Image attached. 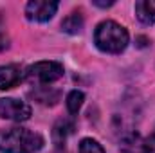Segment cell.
<instances>
[{
  "mask_svg": "<svg viewBox=\"0 0 155 153\" xmlns=\"http://www.w3.org/2000/svg\"><path fill=\"white\" fill-rule=\"evenodd\" d=\"M43 146V137L27 128L13 126L0 130L2 153H38Z\"/></svg>",
  "mask_w": 155,
  "mask_h": 153,
  "instance_id": "6da1fadb",
  "label": "cell"
},
{
  "mask_svg": "<svg viewBox=\"0 0 155 153\" xmlns=\"http://www.w3.org/2000/svg\"><path fill=\"white\" fill-rule=\"evenodd\" d=\"M128 31L119 25L117 22L112 20H107V22H101L97 27H96V33H94V41L97 45L99 50L103 52H110V54H119L126 49L128 45Z\"/></svg>",
  "mask_w": 155,
  "mask_h": 153,
  "instance_id": "7a4b0ae2",
  "label": "cell"
},
{
  "mask_svg": "<svg viewBox=\"0 0 155 153\" xmlns=\"http://www.w3.org/2000/svg\"><path fill=\"white\" fill-rule=\"evenodd\" d=\"M25 76L27 79L36 81L40 85H49L63 77V65L58 61H38L27 69Z\"/></svg>",
  "mask_w": 155,
  "mask_h": 153,
  "instance_id": "3957f363",
  "label": "cell"
},
{
  "mask_svg": "<svg viewBox=\"0 0 155 153\" xmlns=\"http://www.w3.org/2000/svg\"><path fill=\"white\" fill-rule=\"evenodd\" d=\"M0 117L9 121H27L31 117V106L24 101L13 99V97H2L0 99Z\"/></svg>",
  "mask_w": 155,
  "mask_h": 153,
  "instance_id": "277c9868",
  "label": "cell"
},
{
  "mask_svg": "<svg viewBox=\"0 0 155 153\" xmlns=\"http://www.w3.org/2000/svg\"><path fill=\"white\" fill-rule=\"evenodd\" d=\"M58 11V2L49 0H33L25 5V16L33 22H47Z\"/></svg>",
  "mask_w": 155,
  "mask_h": 153,
  "instance_id": "5b68a950",
  "label": "cell"
},
{
  "mask_svg": "<svg viewBox=\"0 0 155 153\" xmlns=\"http://www.w3.org/2000/svg\"><path fill=\"white\" fill-rule=\"evenodd\" d=\"M22 77H24V74L18 65L0 67V90H7V88L15 86L16 83H20Z\"/></svg>",
  "mask_w": 155,
  "mask_h": 153,
  "instance_id": "8992f818",
  "label": "cell"
},
{
  "mask_svg": "<svg viewBox=\"0 0 155 153\" xmlns=\"http://www.w3.org/2000/svg\"><path fill=\"white\" fill-rule=\"evenodd\" d=\"M135 16L141 24H155V0H139L135 2Z\"/></svg>",
  "mask_w": 155,
  "mask_h": 153,
  "instance_id": "52a82bcc",
  "label": "cell"
},
{
  "mask_svg": "<svg viewBox=\"0 0 155 153\" xmlns=\"http://www.w3.org/2000/svg\"><path fill=\"white\" fill-rule=\"evenodd\" d=\"M72 130H74V122H72L71 119H60V121L56 122L54 130H52V139H54V142H56L58 146H61V144L67 141V137L72 133Z\"/></svg>",
  "mask_w": 155,
  "mask_h": 153,
  "instance_id": "ba28073f",
  "label": "cell"
},
{
  "mask_svg": "<svg viewBox=\"0 0 155 153\" xmlns=\"http://www.w3.org/2000/svg\"><path fill=\"white\" fill-rule=\"evenodd\" d=\"M61 29H63V33H67V34H78V33L83 29V16H81V13H79V11L71 13V15L61 22Z\"/></svg>",
  "mask_w": 155,
  "mask_h": 153,
  "instance_id": "9c48e42d",
  "label": "cell"
},
{
  "mask_svg": "<svg viewBox=\"0 0 155 153\" xmlns=\"http://www.w3.org/2000/svg\"><path fill=\"white\" fill-rule=\"evenodd\" d=\"M41 90H43V94L40 92V90H36V92H33V97L38 101V103H41V105H54L56 101H58V97H60V94H58V90H47L45 86H40Z\"/></svg>",
  "mask_w": 155,
  "mask_h": 153,
  "instance_id": "30bf717a",
  "label": "cell"
},
{
  "mask_svg": "<svg viewBox=\"0 0 155 153\" xmlns=\"http://www.w3.org/2000/svg\"><path fill=\"white\" fill-rule=\"evenodd\" d=\"M83 101H85L83 92L72 90V92L67 96V108H69V112H71V114H78L79 108H81V105H83Z\"/></svg>",
  "mask_w": 155,
  "mask_h": 153,
  "instance_id": "8fae6325",
  "label": "cell"
},
{
  "mask_svg": "<svg viewBox=\"0 0 155 153\" xmlns=\"http://www.w3.org/2000/svg\"><path fill=\"white\" fill-rule=\"evenodd\" d=\"M79 153H105L103 146L94 139H83L79 142Z\"/></svg>",
  "mask_w": 155,
  "mask_h": 153,
  "instance_id": "7c38bea8",
  "label": "cell"
},
{
  "mask_svg": "<svg viewBox=\"0 0 155 153\" xmlns=\"http://www.w3.org/2000/svg\"><path fill=\"white\" fill-rule=\"evenodd\" d=\"M7 45H9V43H7V36H5V34H4V31L0 29V50L7 49Z\"/></svg>",
  "mask_w": 155,
  "mask_h": 153,
  "instance_id": "4fadbf2b",
  "label": "cell"
},
{
  "mask_svg": "<svg viewBox=\"0 0 155 153\" xmlns=\"http://www.w3.org/2000/svg\"><path fill=\"white\" fill-rule=\"evenodd\" d=\"M94 5H97V7H110V5H114V2L110 0V2H99V0H94Z\"/></svg>",
  "mask_w": 155,
  "mask_h": 153,
  "instance_id": "5bb4252c",
  "label": "cell"
},
{
  "mask_svg": "<svg viewBox=\"0 0 155 153\" xmlns=\"http://www.w3.org/2000/svg\"><path fill=\"white\" fill-rule=\"evenodd\" d=\"M153 139H155V135H153Z\"/></svg>",
  "mask_w": 155,
  "mask_h": 153,
  "instance_id": "9a60e30c",
  "label": "cell"
}]
</instances>
